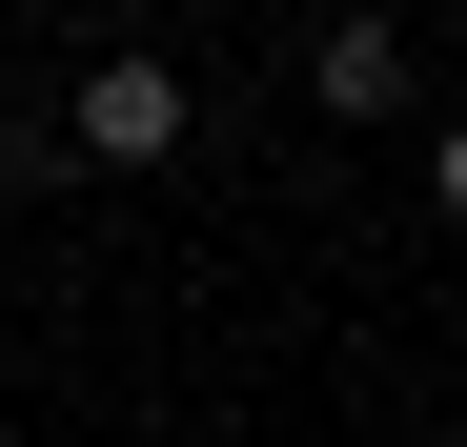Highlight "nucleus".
<instances>
[{"label":"nucleus","instance_id":"1","mask_svg":"<svg viewBox=\"0 0 467 447\" xmlns=\"http://www.w3.org/2000/svg\"><path fill=\"white\" fill-rule=\"evenodd\" d=\"M305 102H326V122H386V102H407V21H366V0L305 21Z\"/></svg>","mask_w":467,"mask_h":447},{"label":"nucleus","instance_id":"2","mask_svg":"<svg viewBox=\"0 0 467 447\" xmlns=\"http://www.w3.org/2000/svg\"><path fill=\"white\" fill-rule=\"evenodd\" d=\"M163 142H183V82H163V61H102V82H82V163H163Z\"/></svg>","mask_w":467,"mask_h":447},{"label":"nucleus","instance_id":"3","mask_svg":"<svg viewBox=\"0 0 467 447\" xmlns=\"http://www.w3.org/2000/svg\"><path fill=\"white\" fill-rule=\"evenodd\" d=\"M0 447H21V407H0Z\"/></svg>","mask_w":467,"mask_h":447}]
</instances>
